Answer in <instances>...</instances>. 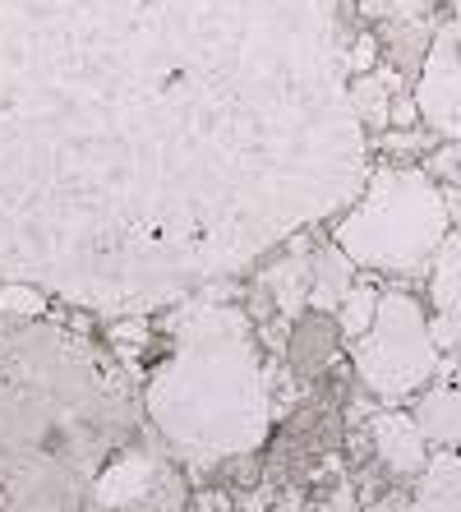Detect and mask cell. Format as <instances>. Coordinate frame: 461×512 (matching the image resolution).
I'll list each match as a JSON object with an SVG mask.
<instances>
[{"label": "cell", "mask_w": 461, "mask_h": 512, "mask_svg": "<svg viewBox=\"0 0 461 512\" xmlns=\"http://www.w3.org/2000/svg\"><path fill=\"white\" fill-rule=\"evenodd\" d=\"M171 328L176 351L148 383V416L194 462L249 453L268 429V383L249 319L236 305L199 300Z\"/></svg>", "instance_id": "3957f363"}, {"label": "cell", "mask_w": 461, "mask_h": 512, "mask_svg": "<svg viewBox=\"0 0 461 512\" xmlns=\"http://www.w3.org/2000/svg\"><path fill=\"white\" fill-rule=\"evenodd\" d=\"M434 337L438 346H452L461 356V231L443 240L438 250V273H434Z\"/></svg>", "instance_id": "ba28073f"}, {"label": "cell", "mask_w": 461, "mask_h": 512, "mask_svg": "<svg viewBox=\"0 0 461 512\" xmlns=\"http://www.w3.org/2000/svg\"><path fill=\"white\" fill-rule=\"evenodd\" d=\"M134 411L88 337L24 323L0 337V512H74Z\"/></svg>", "instance_id": "7a4b0ae2"}, {"label": "cell", "mask_w": 461, "mask_h": 512, "mask_svg": "<svg viewBox=\"0 0 461 512\" xmlns=\"http://www.w3.org/2000/svg\"><path fill=\"white\" fill-rule=\"evenodd\" d=\"M351 291V254L337 245V250H323L314 259V282H309V305L319 310H337L342 296Z\"/></svg>", "instance_id": "8fae6325"}, {"label": "cell", "mask_w": 461, "mask_h": 512, "mask_svg": "<svg viewBox=\"0 0 461 512\" xmlns=\"http://www.w3.org/2000/svg\"><path fill=\"white\" fill-rule=\"evenodd\" d=\"M47 300H42V286L28 282H5L0 286V314H42Z\"/></svg>", "instance_id": "5bb4252c"}, {"label": "cell", "mask_w": 461, "mask_h": 512, "mask_svg": "<svg viewBox=\"0 0 461 512\" xmlns=\"http://www.w3.org/2000/svg\"><path fill=\"white\" fill-rule=\"evenodd\" d=\"M337 0H0V282L143 314L365 190Z\"/></svg>", "instance_id": "6da1fadb"}, {"label": "cell", "mask_w": 461, "mask_h": 512, "mask_svg": "<svg viewBox=\"0 0 461 512\" xmlns=\"http://www.w3.org/2000/svg\"><path fill=\"white\" fill-rule=\"evenodd\" d=\"M102 512H148V503H134V508H102Z\"/></svg>", "instance_id": "e0dca14e"}, {"label": "cell", "mask_w": 461, "mask_h": 512, "mask_svg": "<svg viewBox=\"0 0 461 512\" xmlns=\"http://www.w3.org/2000/svg\"><path fill=\"white\" fill-rule=\"evenodd\" d=\"M369 512H406L402 499H392V503H379V508H369Z\"/></svg>", "instance_id": "2e32d148"}, {"label": "cell", "mask_w": 461, "mask_h": 512, "mask_svg": "<svg viewBox=\"0 0 461 512\" xmlns=\"http://www.w3.org/2000/svg\"><path fill=\"white\" fill-rule=\"evenodd\" d=\"M443 5H452V10H461V0H443Z\"/></svg>", "instance_id": "ac0fdd59"}, {"label": "cell", "mask_w": 461, "mask_h": 512, "mask_svg": "<svg viewBox=\"0 0 461 512\" xmlns=\"http://www.w3.org/2000/svg\"><path fill=\"white\" fill-rule=\"evenodd\" d=\"M369 434H374V448H379V457L392 471L406 476V471L425 466V429H420V420H406L397 411H388V416L369 420Z\"/></svg>", "instance_id": "9c48e42d"}, {"label": "cell", "mask_w": 461, "mask_h": 512, "mask_svg": "<svg viewBox=\"0 0 461 512\" xmlns=\"http://www.w3.org/2000/svg\"><path fill=\"white\" fill-rule=\"evenodd\" d=\"M351 356L369 393L406 397L438 374V337L406 291H388L379 296L374 323L355 337Z\"/></svg>", "instance_id": "5b68a950"}, {"label": "cell", "mask_w": 461, "mask_h": 512, "mask_svg": "<svg viewBox=\"0 0 461 512\" xmlns=\"http://www.w3.org/2000/svg\"><path fill=\"white\" fill-rule=\"evenodd\" d=\"M420 429L425 439L461 448V388H438L420 402Z\"/></svg>", "instance_id": "7c38bea8"}, {"label": "cell", "mask_w": 461, "mask_h": 512, "mask_svg": "<svg viewBox=\"0 0 461 512\" xmlns=\"http://www.w3.org/2000/svg\"><path fill=\"white\" fill-rule=\"evenodd\" d=\"M374 314H379V291L374 286H351L342 296V305H337V319H342V333L346 337H360L374 323Z\"/></svg>", "instance_id": "4fadbf2b"}, {"label": "cell", "mask_w": 461, "mask_h": 512, "mask_svg": "<svg viewBox=\"0 0 461 512\" xmlns=\"http://www.w3.org/2000/svg\"><path fill=\"white\" fill-rule=\"evenodd\" d=\"M406 512H461V457H452V453L438 457V462L429 466L420 499Z\"/></svg>", "instance_id": "30bf717a"}, {"label": "cell", "mask_w": 461, "mask_h": 512, "mask_svg": "<svg viewBox=\"0 0 461 512\" xmlns=\"http://www.w3.org/2000/svg\"><path fill=\"white\" fill-rule=\"evenodd\" d=\"M415 107L438 134L461 139V14L434 33L420 88H415Z\"/></svg>", "instance_id": "8992f818"}, {"label": "cell", "mask_w": 461, "mask_h": 512, "mask_svg": "<svg viewBox=\"0 0 461 512\" xmlns=\"http://www.w3.org/2000/svg\"><path fill=\"white\" fill-rule=\"evenodd\" d=\"M355 93V111H360V120L365 125H383V120L392 116L388 111V88L374 84V79H360V88H351Z\"/></svg>", "instance_id": "9a60e30c"}, {"label": "cell", "mask_w": 461, "mask_h": 512, "mask_svg": "<svg viewBox=\"0 0 461 512\" xmlns=\"http://www.w3.org/2000/svg\"><path fill=\"white\" fill-rule=\"evenodd\" d=\"M157 485V462L148 453H120L111 457V466L93 480V499L97 508H134L148 503Z\"/></svg>", "instance_id": "52a82bcc"}, {"label": "cell", "mask_w": 461, "mask_h": 512, "mask_svg": "<svg viewBox=\"0 0 461 512\" xmlns=\"http://www.w3.org/2000/svg\"><path fill=\"white\" fill-rule=\"evenodd\" d=\"M448 199L429 171L420 167H383L369 176L365 199L337 227V245L351 263L379 273H420L448 240Z\"/></svg>", "instance_id": "277c9868"}]
</instances>
